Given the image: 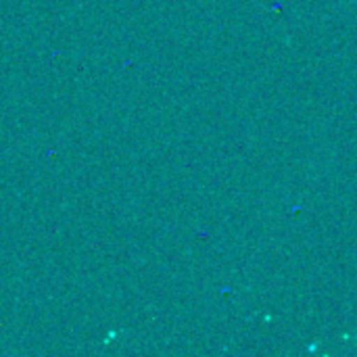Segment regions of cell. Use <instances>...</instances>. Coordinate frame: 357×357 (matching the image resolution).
<instances>
[{"mask_svg":"<svg viewBox=\"0 0 357 357\" xmlns=\"http://www.w3.org/2000/svg\"><path fill=\"white\" fill-rule=\"evenodd\" d=\"M351 2H354V4H356V6H357V0H351Z\"/></svg>","mask_w":357,"mask_h":357,"instance_id":"cell-1","label":"cell"}]
</instances>
